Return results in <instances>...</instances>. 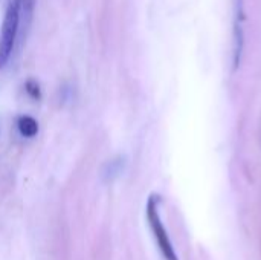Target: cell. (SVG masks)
I'll return each instance as SVG.
<instances>
[{
    "label": "cell",
    "mask_w": 261,
    "mask_h": 260,
    "mask_svg": "<svg viewBox=\"0 0 261 260\" xmlns=\"http://www.w3.org/2000/svg\"><path fill=\"white\" fill-rule=\"evenodd\" d=\"M20 31V2L8 0L0 29V69H3L15 48Z\"/></svg>",
    "instance_id": "obj_1"
},
{
    "label": "cell",
    "mask_w": 261,
    "mask_h": 260,
    "mask_svg": "<svg viewBox=\"0 0 261 260\" xmlns=\"http://www.w3.org/2000/svg\"><path fill=\"white\" fill-rule=\"evenodd\" d=\"M159 204H161V198L158 195H151L148 198V201H147V221H148V225L151 228V233H153V236L156 239V244H158L164 259L179 260L176 251H174V247L171 244V239L168 236V231L164 227V222L161 219Z\"/></svg>",
    "instance_id": "obj_2"
},
{
    "label": "cell",
    "mask_w": 261,
    "mask_h": 260,
    "mask_svg": "<svg viewBox=\"0 0 261 260\" xmlns=\"http://www.w3.org/2000/svg\"><path fill=\"white\" fill-rule=\"evenodd\" d=\"M20 2V31H18V40L20 43L24 41L29 28L32 25L34 11H35V2L37 0H18Z\"/></svg>",
    "instance_id": "obj_3"
},
{
    "label": "cell",
    "mask_w": 261,
    "mask_h": 260,
    "mask_svg": "<svg viewBox=\"0 0 261 260\" xmlns=\"http://www.w3.org/2000/svg\"><path fill=\"white\" fill-rule=\"evenodd\" d=\"M17 127H18L20 135L24 138H34L38 133V123L29 115L20 116L17 121Z\"/></svg>",
    "instance_id": "obj_4"
},
{
    "label": "cell",
    "mask_w": 261,
    "mask_h": 260,
    "mask_svg": "<svg viewBox=\"0 0 261 260\" xmlns=\"http://www.w3.org/2000/svg\"><path fill=\"white\" fill-rule=\"evenodd\" d=\"M122 172V162H121V158L118 159H113L110 161L107 166H106V170L102 172V175L107 178V179H113L116 175H119Z\"/></svg>",
    "instance_id": "obj_5"
},
{
    "label": "cell",
    "mask_w": 261,
    "mask_h": 260,
    "mask_svg": "<svg viewBox=\"0 0 261 260\" xmlns=\"http://www.w3.org/2000/svg\"><path fill=\"white\" fill-rule=\"evenodd\" d=\"M24 90L26 93L32 98V100H40L41 98V89H40V84L35 81V80H28L24 83Z\"/></svg>",
    "instance_id": "obj_6"
}]
</instances>
